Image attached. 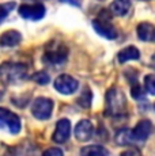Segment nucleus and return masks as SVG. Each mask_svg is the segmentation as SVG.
Here are the masks:
<instances>
[{
  "instance_id": "nucleus-1",
  "label": "nucleus",
  "mask_w": 155,
  "mask_h": 156,
  "mask_svg": "<svg viewBox=\"0 0 155 156\" xmlns=\"http://www.w3.org/2000/svg\"><path fill=\"white\" fill-rule=\"evenodd\" d=\"M27 77V65L22 62L5 61L0 65V83L16 84Z\"/></svg>"
},
{
  "instance_id": "nucleus-2",
  "label": "nucleus",
  "mask_w": 155,
  "mask_h": 156,
  "mask_svg": "<svg viewBox=\"0 0 155 156\" xmlns=\"http://www.w3.org/2000/svg\"><path fill=\"white\" fill-rule=\"evenodd\" d=\"M127 109V98L117 87H112L106 92V113L113 117L123 115Z\"/></svg>"
},
{
  "instance_id": "nucleus-3",
  "label": "nucleus",
  "mask_w": 155,
  "mask_h": 156,
  "mask_svg": "<svg viewBox=\"0 0 155 156\" xmlns=\"http://www.w3.org/2000/svg\"><path fill=\"white\" fill-rule=\"evenodd\" d=\"M68 57V49L64 44L59 42V41H50L45 48V55L44 60L49 64H63Z\"/></svg>"
},
{
  "instance_id": "nucleus-4",
  "label": "nucleus",
  "mask_w": 155,
  "mask_h": 156,
  "mask_svg": "<svg viewBox=\"0 0 155 156\" xmlns=\"http://www.w3.org/2000/svg\"><path fill=\"white\" fill-rule=\"evenodd\" d=\"M20 126H22L20 118L15 113L0 107V129H4L11 134H18L20 132Z\"/></svg>"
},
{
  "instance_id": "nucleus-5",
  "label": "nucleus",
  "mask_w": 155,
  "mask_h": 156,
  "mask_svg": "<svg viewBox=\"0 0 155 156\" xmlns=\"http://www.w3.org/2000/svg\"><path fill=\"white\" fill-rule=\"evenodd\" d=\"M53 112V101L49 98L40 97L31 105V114L37 119H49Z\"/></svg>"
},
{
  "instance_id": "nucleus-6",
  "label": "nucleus",
  "mask_w": 155,
  "mask_h": 156,
  "mask_svg": "<svg viewBox=\"0 0 155 156\" xmlns=\"http://www.w3.org/2000/svg\"><path fill=\"white\" fill-rule=\"evenodd\" d=\"M93 27L101 37L106 38V40H116L117 38V30L110 22V15L105 18L98 15L97 19L93 20Z\"/></svg>"
},
{
  "instance_id": "nucleus-7",
  "label": "nucleus",
  "mask_w": 155,
  "mask_h": 156,
  "mask_svg": "<svg viewBox=\"0 0 155 156\" xmlns=\"http://www.w3.org/2000/svg\"><path fill=\"white\" fill-rule=\"evenodd\" d=\"M79 87V82L71 75H60L56 77L55 80V90L59 91L63 95H71L78 90Z\"/></svg>"
},
{
  "instance_id": "nucleus-8",
  "label": "nucleus",
  "mask_w": 155,
  "mask_h": 156,
  "mask_svg": "<svg viewBox=\"0 0 155 156\" xmlns=\"http://www.w3.org/2000/svg\"><path fill=\"white\" fill-rule=\"evenodd\" d=\"M19 15L29 20H40L45 16V7L42 4H22L19 7Z\"/></svg>"
},
{
  "instance_id": "nucleus-9",
  "label": "nucleus",
  "mask_w": 155,
  "mask_h": 156,
  "mask_svg": "<svg viewBox=\"0 0 155 156\" xmlns=\"http://www.w3.org/2000/svg\"><path fill=\"white\" fill-rule=\"evenodd\" d=\"M70 134H71L70 119L61 118L60 121H57V124H56V129H55V132H53L52 140L57 144H63L70 139Z\"/></svg>"
},
{
  "instance_id": "nucleus-10",
  "label": "nucleus",
  "mask_w": 155,
  "mask_h": 156,
  "mask_svg": "<svg viewBox=\"0 0 155 156\" xmlns=\"http://www.w3.org/2000/svg\"><path fill=\"white\" fill-rule=\"evenodd\" d=\"M153 122L150 119H142L136 124L135 129L132 130V136L135 139V141H144L150 137V134L153 133Z\"/></svg>"
},
{
  "instance_id": "nucleus-11",
  "label": "nucleus",
  "mask_w": 155,
  "mask_h": 156,
  "mask_svg": "<svg viewBox=\"0 0 155 156\" xmlns=\"http://www.w3.org/2000/svg\"><path fill=\"white\" fill-rule=\"evenodd\" d=\"M93 124L88 119H82L75 126V137L79 141H88L93 137Z\"/></svg>"
},
{
  "instance_id": "nucleus-12",
  "label": "nucleus",
  "mask_w": 155,
  "mask_h": 156,
  "mask_svg": "<svg viewBox=\"0 0 155 156\" xmlns=\"http://www.w3.org/2000/svg\"><path fill=\"white\" fill-rule=\"evenodd\" d=\"M139 40L146 42H155V26L150 22H142L136 27Z\"/></svg>"
},
{
  "instance_id": "nucleus-13",
  "label": "nucleus",
  "mask_w": 155,
  "mask_h": 156,
  "mask_svg": "<svg viewBox=\"0 0 155 156\" xmlns=\"http://www.w3.org/2000/svg\"><path fill=\"white\" fill-rule=\"evenodd\" d=\"M22 34L16 30H8L0 35V46L3 48H14L20 44Z\"/></svg>"
},
{
  "instance_id": "nucleus-14",
  "label": "nucleus",
  "mask_w": 155,
  "mask_h": 156,
  "mask_svg": "<svg viewBox=\"0 0 155 156\" xmlns=\"http://www.w3.org/2000/svg\"><path fill=\"white\" fill-rule=\"evenodd\" d=\"M140 58V52L136 46H127L124 49H121L117 55V60L118 62L124 64V62L129 61V60H139Z\"/></svg>"
},
{
  "instance_id": "nucleus-15",
  "label": "nucleus",
  "mask_w": 155,
  "mask_h": 156,
  "mask_svg": "<svg viewBox=\"0 0 155 156\" xmlns=\"http://www.w3.org/2000/svg\"><path fill=\"white\" fill-rule=\"evenodd\" d=\"M131 10V0H113L110 4L112 14L117 16H125Z\"/></svg>"
},
{
  "instance_id": "nucleus-16",
  "label": "nucleus",
  "mask_w": 155,
  "mask_h": 156,
  "mask_svg": "<svg viewBox=\"0 0 155 156\" xmlns=\"http://www.w3.org/2000/svg\"><path fill=\"white\" fill-rule=\"evenodd\" d=\"M114 139L118 145H129V144L135 143V139H133V136H132V130L127 129V128L118 130Z\"/></svg>"
},
{
  "instance_id": "nucleus-17",
  "label": "nucleus",
  "mask_w": 155,
  "mask_h": 156,
  "mask_svg": "<svg viewBox=\"0 0 155 156\" xmlns=\"http://www.w3.org/2000/svg\"><path fill=\"white\" fill-rule=\"evenodd\" d=\"M80 156H109V154L101 145H88V147L82 148Z\"/></svg>"
},
{
  "instance_id": "nucleus-18",
  "label": "nucleus",
  "mask_w": 155,
  "mask_h": 156,
  "mask_svg": "<svg viewBox=\"0 0 155 156\" xmlns=\"http://www.w3.org/2000/svg\"><path fill=\"white\" fill-rule=\"evenodd\" d=\"M15 2H8V3H3L0 4V23L4 22V19L8 16V14L15 8Z\"/></svg>"
},
{
  "instance_id": "nucleus-19",
  "label": "nucleus",
  "mask_w": 155,
  "mask_h": 156,
  "mask_svg": "<svg viewBox=\"0 0 155 156\" xmlns=\"http://www.w3.org/2000/svg\"><path fill=\"white\" fill-rule=\"evenodd\" d=\"M33 80H34L35 83H38V84H41V86H45L49 83V80H50V77H49V75L46 73V72H44V71H40V72H35L34 75H33V77H31Z\"/></svg>"
},
{
  "instance_id": "nucleus-20",
  "label": "nucleus",
  "mask_w": 155,
  "mask_h": 156,
  "mask_svg": "<svg viewBox=\"0 0 155 156\" xmlns=\"http://www.w3.org/2000/svg\"><path fill=\"white\" fill-rule=\"evenodd\" d=\"M144 87L147 92H150L151 95H155V75L151 73L144 77Z\"/></svg>"
},
{
  "instance_id": "nucleus-21",
  "label": "nucleus",
  "mask_w": 155,
  "mask_h": 156,
  "mask_svg": "<svg viewBox=\"0 0 155 156\" xmlns=\"http://www.w3.org/2000/svg\"><path fill=\"white\" fill-rule=\"evenodd\" d=\"M131 92H132V97L135 98V99H139V98L143 97V91H142V88H140L138 80L132 83V87H131Z\"/></svg>"
},
{
  "instance_id": "nucleus-22",
  "label": "nucleus",
  "mask_w": 155,
  "mask_h": 156,
  "mask_svg": "<svg viewBox=\"0 0 155 156\" xmlns=\"http://www.w3.org/2000/svg\"><path fill=\"white\" fill-rule=\"evenodd\" d=\"M42 156H64V154L60 148H49L44 152Z\"/></svg>"
},
{
  "instance_id": "nucleus-23",
  "label": "nucleus",
  "mask_w": 155,
  "mask_h": 156,
  "mask_svg": "<svg viewBox=\"0 0 155 156\" xmlns=\"http://www.w3.org/2000/svg\"><path fill=\"white\" fill-rule=\"evenodd\" d=\"M120 156H142V154H140V151L136 148H128L121 152Z\"/></svg>"
},
{
  "instance_id": "nucleus-24",
  "label": "nucleus",
  "mask_w": 155,
  "mask_h": 156,
  "mask_svg": "<svg viewBox=\"0 0 155 156\" xmlns=\"http://www.w3.org/2000/svg\"><path fill=\"white\" fill-rule=\"evenodd\" d=\"M63 3H70V4L75 5V7H79L80 4H82V0H60Z\"/></svg>"
},
{
  "instance_id": "nucleus-25",
  "label": "nucleus",
  "mask_w": 155,
  "mask_h": 156,
  "mask_svg": "<svg viewBox=\"0 0 155 156\" xmlns=\"http://www.w3.org/2000/svg\"><path fill=\"white\" fill-rule=\"evenodd\" d=\"M151 67L155 69V53L153 55V57H151Z\"/></svg>"
},
{
  "instance_id": "nucleus-26",
  "label": "nucleus",
  "mask_w": 155,
  "mask_h": 156,
  "mask_svg": "<svg viewBox=\"0 0 155 156\" xmlns=\"http://www.w3.org/2000/svg\"><path fill=\"white\" fill-rule=\"evenodd\" d=\"M143 2H147V0H143Z\"/></svg>"
}]
</instances>
